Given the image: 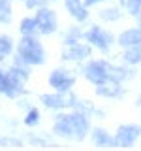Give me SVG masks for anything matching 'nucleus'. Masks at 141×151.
<instances>
[{"mask_svg":"<svg viewBox=\"0 0 141 151\" xmlns=\"http://www.w3.org/2000/svg\"><path fill=\"white\" fill-rule=\"evenodd\" d=\"M17 55L25 60L26 64H41L45 60V53H43V47L38 40H34L30 34L25 36L21 42H19L17 47Z\"/></svg>","mask_w":141,"mask_h":151,"instance_id":"1","label":"nucleus"},{"mask_svg":"<svg viewBox=\"0 0 141 151\" xmlns=\"http://www.w3.org/2000/svg\"><path fill=\"white\" fill-rule=\"evenodd\" d=\"M40 100L47 108H51V110H60V108H68V106L75 108V104H77V98L68 91H58V93H53V94H41Z\"/></svg>","mask_w":141,"mask_h":151,"instance_id":"2","label":"nucleus"},{"mask_svg":"<svg viewBox=\"0 0 141 151\" xmlns=\"http://www.w3.org/2000/svg\"><path fill=\"white\" fill-rule=\"evenodd\" d=\"M107 66H109V63H105V60H92V63H88L85 66V76H87V79L90 83L100 85L109 79Z\"/></svg>","mask_w":141,"mask_h":151,"instance_id":"3","label":"nucleus"},{"mask_svg":"<svg viewBox=\"0 0 141 151\" xmlns=\"http://www.w3.org/2000/svg\"><path fill=\"white\" fill-rule=\"evenodd\" d=\"M139 134H141V127H137V125H120L119 130H117V136H115L117 145H120V147H130V145L137 140Z\"/></svg>","mask_w":141,"mask_h":151,"instance_id":"4","label":"nucleus"},{"mask_svg":"<svg viewBox=\"0 0 141 151\" xmlns=\"http://www.w3.org/2000/svg\"><path fill=\"white\" fill-rule=\"evenodd\" d=\"M85 38H87L92 45L100 47L102 51H107V49H109V45H111V42H113V34H111V32L102 30L100 27H92L90 30L85 34Z\"/></svg>","mask_w":141,"mask_h":151,"instance_id":"5","label":"nucleus"},{"mask_svg":"<svg viewBox=\"0 0 141 151\" xmlns=\"http://www.w3.org/2000/svg\"><path fill=\"white\" fill-rule=\"evenodd\" d=\"M23 81L25 79L21 78V76H17L13 72L11 68L6 72V83H4V94L9 98H17L21 96L23 93H25V89H23Z\"/></svg>","mask_w":141,"mask_h":151,"instance_id":"6","label":"nucleus"},{"mask_svg":"<svg viewBox=\"0 0 141 151\" xmlns=\"http://www.w3.org/2000/svg\"><path fill=\"white\" fill-rule=\"evenodd\" d=\"M73 83H75V78L70 72L62 70V68L51 72V76H49V85L55 87L56 91H70Z\"/></svg>","mask_w":141,"mask_h":151,"instance_id":"7","label":"nucleus"},{"mask_svg":"<svg viewBox=\"0 0 141 151\" xmlns=\"http://www.w3.org/2000/svg\"><path fill=\"white\" fill-rule=\"evenodd\" d=\"M36 25L40 28L41 34H51L56 28V15L49 8H41L36 15Z\"/></svg>","mask_w":141,"mask_h":151,"instance_id":"8","label":"nucleus"},{"mask_svg":"<svg viewBox=\"0 0 141 151\" xmlns=\"http://www.w3.org/2000/svg\"><path fill=\"white\" fill-rule=\"evenodd\" d=\"M55 132L60 136H75V127H73V115L72 113H60L55 119Z\"/></svg>","mask_w":141,"mask_h":151,"instance_id":"9","label":"nucleus"},{"mask_svg":"<svg viewBox=\"0 0 141 151\" xmlns=\"http://www.w3.org/2000/svg\"><path fill=\"white\" fill-rule=\"evenodd\" d=\"M96 93L105 98H120L124 94V91H122V87L119 85L117 79H107V81L96 85Z\"/></svg>","mask_w":141,"mask_h":151,"instance_id":"10","label":"nucleus"},{"mask_svg":"<svg viewBox=\"0 0 141 151\" xmlns=\"http://www.w3.org/2000/svg\"><path fill=\"white\" fill-rule=\"evenodd\" d=\"M90 47H87V45H81V44H72V45H68L66 49L62 51V60H83L85 57H88L90 55Z\"/></svg>","mask_w":141,"mask_h":151,"instance_id":"11","label":"nucleus"},{"mask_svg":"<svg viewBox=\"0 0 141 151\" xmlns=\"http://www.w3.org/2000/svg\"><path fill=\"white\" fill-rule=\"evenodd\" d=\"M66 9H68L77 21H87L88 19L87 6H85L81 0H66Z\"/></svg>","mask_w":141,"mask_h":151,"instance_id":"12","label":"nucleus"},{"mask_svg":"<svg viewBox=\"0 0 141 151\" xmlns=\"http://www.w3.org/2000/svg\"><path fill=\"white\" fill-rule=\"evenodd\" d=\"M119 44L122 47H132L141 44V28H134V30H124L119 36Z\"/></svg>","mask_w":141,"mask_h":151,"instance_id":"13","label":"nucleus"},{"mask_svg":"<svg viewBox=\"0 0 141 151\" xmlns=\"http://www.w3.org/2000/svg\"><path fill=\"white\" fill-rule=\"evenodd\" d=\"M73 115V127H75V138L77 140H81L85 134H87V130H88V119L83 115L81 111H75L72 113Z\"/></svg>","mask_w":141,"mask_h":151,"instance_id":"14","label":"nucleus"},{"mask_svg":"<svg viewBox=\"0 0 141 151\" xmlns=\"http://www.w3.org/2000/svg\"><path fill=\"white\" fill-rule=\"evenodd\" d=\"M92 142L96 145H117V140H113L103 129H94L92 130Z\"/></svg>","mask_w":141,"mask_h":151,"instance_id":"15","label":"nucleus"},{"mask_svg":"<svg viewBox=\"0 0 141 151\" xmlns=\"http://www.w3.org/2000/svg\"><path fill=\"white\" fill-rule=\"evenodd\" d=\"M122 59H124L126 64H139L141 63V44L128 47L124 51V55H122Z\"/></svg>","mask_w":141,"mask_h":151,"instance_id":"16","label":"nucleus"},{"mask_svg":"<svg viewBox=\"0 0 141 151\" xmlns=\"http://www.w3.org/2000/svg\"><path fill=\"white\" fill-rule=\"evenodd\" d=\"M0 23L2 25L11 23V2L9 0H0Z\"/></svg>","mask_w":141,"mask_h":151,"instance_id":"17","label":"nucleus"},{"mask_svg":"<svg viewBox=\"0 0 141 151\" xmlns=\"http://www.w3.org/2000/svg\"><path fill=\"white\" fill-rule=\"evenodd\" d=\"M13 49V44H11V38L9 36H0V59L8 57Z\"/></svg>","mask_w":141,"mask_h":151,"instance_id":"18","label":"nucleus"},{"mask_svg":"<svg viewBox=\"0 0 141 151\" xmlns=\"http://www.w3.org/2000/svg\"><path fill=\"white\" fill-rule=\"evenodd\" d=\"M38 28V25H36V19H30V17H25L21 21V32L25 36H28V34H32Z\"/></svg>","mask_w":141,"mask_h":151,"instance_id":"19","label":"nucleus"},{"mask_svg":"<svg viewBox=\"0 0 141 151\" xmlns=\"http://www.w3.org/2000/svg\"><path fill=\"white\" fill-rule=\"evenodd\" d=\"M100 17L103 21H117L120 17V12L117 8H107V9H102L100 12Z\"/></svg>","mask_w":141,"mask_h":151,"instance_id":"20","label":"nucleus"},{"mask_svg":"<svg viewBox=\"0 0 141 151\" xmlns=\"http://www.w3.org/2000/svg\"><path fill=\"white\" fill-rule=\"evenodd\" d=\"M25 123L28 127H34L40 123V111L36 110V108H30V111L26 113V117H25Z\"/></svg>","mask_w":141,"mask_h":151,"instance_id":"21","label":"nucleus"},{"mask_svg":"<svg viewBox=\"0 0 141 151\" xmlns=\"http://www.w3.org/2000/svg\"><path fill=\"white\" fill-rule=\"evenodd\" d=\"M81 36L83 34H81V30H79V28H70V30H68V36H66V44L72 45V44L77 42V38H81Z\"/></svg>","mask_w":141,"mask_h":151,"instance_id":"22","label":"nucleus"},{"mask_svg":"<svg viewBox=\"0 0 141 151\" xmlns=\"http://www.w3.org/2000/svg\"><path fill=\"white\" fill-rule=\"evenodd\" d=\"M126 6H128V12L132 15H137L141 12V0H126Z\"/></svg>","mask_w":141,"mask_h":151,"instance_id":"23","label":"nucleus"},{"mask_svg":"<svg viewBox=\"0 0 141 151\" xmlns=\"http://www.w3.org/2000/svg\"><path fill=\"white\" fill-rule=\"evenodd\" d=\"M26 2V8H38V6H43L45 0H25Z\"/></svg>","mask_w":141,"mask_h":151,"instance_id":"24","label":"nucleus"},{"mask_svg":"<svg viewBox=\"0 0 141 151\" xmlns=\"http://www.w3.org/2000/svg\"><path fill=\"white\" fill-rule=\"evenodd\" d=\"M4 83H6V72L0 70V93H4Z\"/></svg>","mask_w":141,"mask_h":151,"instance_id":"25","label":"nucleus"},{"mask_svg":"<svg viewBox=\"0 0 141 151\" xmlns=\"http://www.w3.org/2000/svg\"><path fill=\"white\" fill-rule=\"evenodd\" d=\"M96 2H102V0H85V6H94Z\"/></svg>","mask_w":141,"mask_h":151,"instance_id":"26","label":"nucleus"},{"mask_svg":"<svg viewBox=\"0 0 141 151\" xmlns=\"http://www.w3.org/2000/svg\"><path fill=\"white\" fill-rule=\"evenodd\" d=\"M137 25H139V28H141V12L137 13Z\"/></svg>","mask_w":141,"mask_h":151,"instance_id":"27","label":"nucleus"},{"mask_svg":"<svg viewBox=\"0 0 141 151\" xmlns=\"http://www.w3.org/2000/svg\"><path fill=\"white\" fill-rule=\"evenodd\" d=\"M137 104H139V106H141V98H139V100H137Z\"/></svg>","mask_w":141,"mask_h":151,"instance_id":"28","label":"nucleus"}]
</instances>
